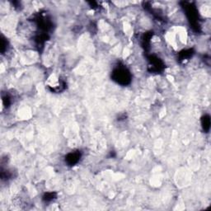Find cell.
<instances>
[{
    "mask_svg": "<svg viewBox=\"0 0 211 211\" xmlns=\"http://www.w3.org/2000/svg\"><path fill=\"white\" fill-rule=\"evenodd\" d=\"M79 157H80V155L78 153H69L67 157V161L69 164H74L78 162Z\"/></svg>",
    "mask_w": 211,
    "mask_h": 211,
    "instance_id": "obj_2",
    "label": "cell"
},
{
    "mask_svg": "<svg viewBox=\"0 0 211 211\" xmlns=\"http://www.w3.org/2000/svg\"><path fill=\"white\" fill-rule=\"evenodd\" d=\"M205 123H204V124H205V125H204V127H205V129H207L208 130L209 128V117H207V116H205Z\"/></svg>",
    "mask_w": 211,
    "mask_h": 211,
    "instance_id": "obj_3",
    "label": "cell"
},
{
    "mask_svg": "<svg viewBox=\"0 0 211 211\" xmlns=\"http://www.w3.org/2000/svg\"><path fill=\"white\" fill-rule=\"evenodd\" d=\"M114 78L121 84H126L130 81V74L124 68H118L114 72Z\"/></svg>",
    "mask_w": 211,
    "mask_h": 211,
    "instance_id": "obj_1",
    "label": "cell"
}]
</instances>
